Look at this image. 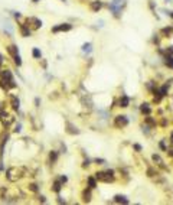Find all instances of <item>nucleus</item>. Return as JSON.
I'll return each instance as SVG.
<instances>
[{
  "instance_id": "ddd939ff",
  "label": "nucleus",
  "mask_w": 173,
  "mask_h": 205,
  "mask_svg": "<svg viewBox=\"0 0 173 205\" xmlns=\"http://www.w3.org/2000/svg\"><path fill=\"white\" fill-rule=\"evenodd\" d=\"M6 51H7V54H9L10 56H16V55H19V49H17L16 45H9V46H6Z\"/></svg>"
},
{
  "instance_id": "ea45409f",
  "label": "nucleus",
  "mask_w": 173,
  "mask_h": 205,
  "mask_svg": "<svg viewBox=\"0 0 173 205\" xmlns=\"http://www.w3.org/2000/svg\"><path fill=\"white\" fill-rule=\"evenodd\" d=\"M39 103H41V100H39V98H36V100H35V104H36V107H39Z\"/></svg>"
},
{
  "instance_id": "0eeeda50",
  "label": "nucleus",
  "mask_w": 173,
  "mask_h": 205,
  "mask_svg": "<svg viewBox=\"0 0 173 205\" xmlns=\"http://www.w3.org/2000/svg\"><path fill=\"white\" fill-rule=\"evenodd\" d=\"M26 25L28 26H32L33 29H39L42 26V20H39L38 17H28L26 19Z\"/></svg>"
},
{
  "instance_id": "c9c22d12",
  "label": "nucleus",
  "mask_w": 173,
  "mask_h": 205,
  "mask_svg": "<svg viewBox=\"0 0 173 205\" xmlns=\"http://www.w3.org/2000/svg\"><path fill=\"white\" fill-rule=\"evenodd\" d=\"M20 129H22V126H20V124H17V126H16V129H15V131H17V133H19V131H20Z\"/></svg>"
},
{
  "instance_id": "4468645a",
  "label": "nucleus",
  "mask_w": 173,
  "mask_h": 205,
  "mask_svg": "<svg viewBox=\"0 0 173 205\" xmlns=\"http://www.w3.org/2000/svg\"><path fill=\"white\" fill-rule=\"evenodd\" d=\"M114 202H118V204H129L130 201L126 195H120V194H118V195L114 197Z\"/></svg>"
},
{
  "instance_id": "c85d7f7f",
  "label": "nucleus",
  "mask_w": 173,
  "mask_h": 205,
  "mask_svg": "<svg viewBox=\"0 0 173 205\" xmlns=\"http://www.w3.org/2000/svg\"><path fill=\"white\" fill-rule=\"evenodd\" d=\"M29 189H30L32 192H38V191H39V188H38L36 183H30V185H29Z\"/></svg>"
},
{
  "instance_id": "dca6fc26",
  "label": "nucleus",
  "mask_w": 173,
  "mask_h": 205,
  "mask_svg": "<svg viewBox=\"0 0 173 205\" xmlns=\"http://www.w3.org/2000/svg\"><path fill=\"white\" fill-rule=\"evenodd\" d=\"M10 100H12V107H13L15 110H19V107H20V101H19V98H17L16 95H10Z\"/></svg>"
},
{
  "instance_id": "f704fd0d",
  "label": "nucleus",
  "mask_w": 173,
  "mask_h": 205,
  "mask_svg": "<svg viewBox=\"0 0 173 205\" xmlns=\"http://www.w3.org/2000/svg\"><path fill=\"white\" fill-rule=\"evenodd\" d=\"M59 179H61V182H62V183H65V182L68 181V178H66V176H61Z\"/></svg>"
},
{
  "instance_id": "39448f33",
  "label": "nucleus",
  "mask_w": 173,
  "mask_h": 205,
  "mask_svg": "<svg viewBox=\"0 0 173 205\" xmlns=\"http://www.w3.org/2000/svg\"><path fill=\"white\" fill-rule=\"evenodd\" d=\"M165 51H166V49H165ZM162 61H163V65H165L166 68L173 69V55L167 54V52H165V54L162 55Z\"/></svg>"
},
{
  "instance_id": "bb28decb",
  "label": "nucleus",
  "mask_w": 173,
  "mask_h": 205,
  "mask_svg": "<svg viewBox=\"0 0 173 205\" xmlns=\"http://www.w3.org/2000/svg\"><path fill=\"white\" fill-rule=\"evenodd\" d=\"M163 13L167 16V17H170L173 20V10H169V9H163Z\"/></svg>"
},
{
  "instance_id": "393cba45",
  "label": "nucleus",
  "mask_w": 173,
  "mask_h": 205,
  "mask_svg": "<svg viewBox=\"0 0 173 205\" xmlns=\"http://www.w3.org/2000/svg\"><path fill=\"white\" fill-rule=\"evenodd\" d=\"M32 55H33V58H36V59H39L41 56H42V52L38 49V48H33V51H32Z\"/></svg>"
},
{
  "instance_id": "6ab92c4d",
  "label": "nucleus",
  "mask_w": 173,
  "mask_h": 205,
  "mask_svg": "<svg viewBox=\"0 0 173 205\" xmlns=\"http://www.w3.org/2000/svg\"><path fill=\"white\" fill-rule=\"evenodd\" d=\"M88 186H89L91 189L97 188V178H95V176H89V178H88Z\"/></svg>"
},
{
  "instance_id": "2eb2a0df",
  "label": "nucleus",
  "mask_w": 173,
  "mask_h": 205,
  "mask_svg": "<svg viewBox=\"0 0 173 205\" xmlns=\"http://www.w3.org/2000/svg\"><path fill=\"white\" fill-rule=\"evenodd\" d=\"M144 123L147 124V126H150L152 129H156V126H157L156 119H153V117H150V116H146V119H144Z\"/></svg>"
},
{
  "instance_id": "79ce46f5",
  "label": "nucleus",
  "mask_w": 173,
  "mask_h": 205,
  "mask_svg": "<svg viewBox=\"0 0 173 205\" xmlns=\"http://www.w3.org/2000/svg\"><path fill=\"white\" fill-rule=\"evenodd\" d=\"M32 1H33V3H38V1H39V0H32Z\"/></svg>"
},
{
  "instance_id": "412c9836",
  "label": "nucleus",
  "mask_w": 173,
  "mask_h": 205,
  "mask_svg": "<svg viewBox=\"0 0 173 205\" xmlns=\"http://www.w3.org/2000/svg\"><path fill=\"white\" fill-rule=\"evenodd\" d=\"M157 175H159V172H157L156 167H149V169H147V176L153 178V176H157Z\"/></svg>"
},
{
  "instance_id": "72a5a7b5",
  "label": "nucleus",
  "mask_w": 173,
  "mask_h": 205,
  "mask_svg": "<svg viewBox=\"0 0 173 205\" xmlns=\"http://www.w3.org/2000/svg\"><path fill=\"white\" fill-rule=\"evenodd\" d=\"M104 162H105L104 159H98V158L95 159V163H98V165H102V163H104Z\"/></svg>"
},
{
  "instance_id": "423d86ee",
  "label": "nucleus",
  "mask_w": 173,
  "mask_h": 205,
  "mask_svg": "<svg viewBox=\"0 0 173 205\" xmlns=\"http://www.w3.org/2000/svg\"><path fill=\"white\" fill-rule=\"evenodd\" d=\"M71 29H72V25H71V23H61V25L52 28V32H53V33H58V32H68V31H71Z\"/></svg>"
},
{
  "instance_id": "58836bf2",
  "label": "nucleus",
  "mask_w": 173,
  "mask_h": 205,
  "mask_svg": "<svg viewBox=\"0 0 173 205\" xmlns=\"http://www.w3.org/2000/svg\"><path fill=\"white\" fill-rule=\"evenodd\" d=\"M13 16H15L16 19H19V17H20V13H16V12H15V13H13Z\"/></svg>"
},
{
  "instance_id": "e433bc0d",
  "label": "nucleus",
  "mask_w": 173,
  "mask_h": 205,
  "mask_svg": "<svg viewBox=\"0 0 173 205\" xmlns=\"http://www.w3.org/2000/svg\"><path fill=\"white\" fill-rule=\"evenodd\" d=\"M169 140H170V145L173 146V131H170V139Z\"/></svg>"
},
{
  "instance_id": "f03ea898",
  "label": "nucleus",
  "mask_w": 173,
  "mask_h": 205,
  "mask_svg": "<svg viewBox=\"0 0 173 205\" xmlns=\"http://www.w3.org/2000/svg\"><path fill=\"white\" fill-rule=\"evenodd\" d=\"M95 178H97V181H100V182H105V183H110V182H114V181H116L114 170H111V169L97 172V173H95Z\"/></svg>"
},
{
  "instance_id": "9b49d317",
  "label": "nucleus",
  "mask_w": 173,
  "mask_h": 205,
  "mask_svg": "<svg viewBox=\"0 0 173 205\" xmlns=\"http://www.w3.org/2000/svg\"><path fill=\"white\" fill-rule=\"evenodd\" d=\"M130 106V97H127V95H121L120 97V100H118V107L120 108H127Z\"/></svg>"
},
{
  "instance_id": "a211bd4d",
  "label": "nucleus",
  "mask_w": 173,
  "mask_h": 205,
  "mask_svg": "<svg viewBox=\"0 0 173 205\" xmlns=\"http://www.w3.org/2000/svg\"><path fill=\"white\" fill-rule=\"evenodd\" d=\"M82 199H84V202H89V201H91V188H89V189H84V192H82Z\"/></svg>"
},
{
  "instance_id": "2f4dec72",
  "label": "nucleus",
  "mask_w": 173,
  "mask_h": 205,
  "mask_svg": "<svg viewBox=\"0 0 173 205\" xmlns=\"http://www.w3.org/2000/svg\"><path fill=\"white\" fill-rule=\"evenodd\" d=\"M133 147H134V150H136V152H141V146H140V145L134 143V145H133Z\"/></svg>"
},
{
  "instance_id": "cd10ccee",
  "label": "nucleus",
  "mask_w": 173,
  "mask_h": 205,
  "mask_svg": "<svg viewBox=\"0 0 173 205\" xmlns=\"http://www.w3.org/2000/svg\"><path fill=\"white\" fill-rule=\"evenodd\" d=\"M13 61H15V64H16L17 67H20V65H22V59H20V56H19V55L13 56Z\"/></svg>"
},
{
  "instance_id": "20e7f679",
  "label": "nucleus",
  "mask_w": 173,
  "mask_h": 205,
  "mask_svg": "<svg viewBox=\"0 0 173 205\" xmlns=\"http://www.w3.org/2000/svg\"><path fill=\"white\" fill-rule=\"evenodd\" d=\"M159 33H160V36L165 38V39H170V38H173V25H167V26L162 28Z\"/></svg>"
},
{
  "instance_id": "1a4fd4ad",
  "label": "nucleus",
  "mask_w": 173,
  "mask_h": 205,
  "mask_svg": "<svg viewBox=\"0 0 173 205\" xmlns=\"http://www.w3.org/2000/svg\"><path fill=\"white\" fill-rule=\"evenodd\" d=\"M140 113L143 116H150L152 114V106L149 103H141L140 104Z\"/></svg>"
},
{
  "instance_id": "f8f14e48",
  "label": "nucleus",
  "mask_w": 173,
  "mask_h": 205,
  "mask_svg": "<svg viewBox=\"0 0 173 205\" xmlns=\"http://www.w3.org/2000/svg\"><path fill=\"white\" fill-rule=\"evenodd\" d=\"M19 29H20V33H22V36L23 38H28V36H30V29H29V26L26 25V23H23V25H20L19 26Z\"/></svg>"
},
{
  "instance_id": "b1692460",
  "label": "nucleus",
  "mask_w": 173,
  "mask_h": 205,
  "mask_svg": "<svg viewBox=\"0 0 173 205\" xmlns=\"http://www.w3.org/2000/svg\"><path fill=\"white\" fill-rule=\"evenodd\" d=\"M56 159H58V153H56L55 150H52V152L49 153V162H51V163H55Z\"/></svg>"
},
{
  "instance_id": "37998d69",
  "label": "nucleus",
  "mask_w": 173,
  "mask_h": 205,
  "mask_svg": "<svg viewBox=\"0 0 173 205\" xmlns=\"http://www.w3.org/2000/svg\"><path fill=\"white\" fill-rule=\"evenodd\" d=\"M62 1H65V0H62Z\"/></svg>"
},
{
  "instance_id": "f257e3e1",
  "label": "nucleus",
  "mask_w": 173,
  "mask_h": 205,
  "mask_svg": "<svg viewBox=\"0 0 173 205\" xmlns=\"http://www.w3.org/2000/svg\"><path fill=\"white\" fill-rule=\"evenodd\" d=\"M127 6V0H111L108 4V10L114 17H121V12L123 9Z\"/></svg>"
},
{
  "instance_id": "aec40b11",
  "label": "nucleus",
  "mask_w": 173,
  "mask_h": 205,
  "mask_svg": "<svg viewBox=\"0 0 173 205\" xmlns=\"http://www.w3.org/2000/svg\"><path fill=\"white\" fill-rule=\"evenodd\" d=\"M81 49H82V52L89 54V52L92 51V43H91V42H86V43H84V45H82V48H81Z\"/></svg>"
},
{
  "instance_id": "4c0bfd02",
  "label": "nucleus",
  "mask_w": 173,
  "mask_h": 205,
  "mask_svg": "<svg viewBox=\"0 0 173 205\" xmlns=\"http://www.w3.org/2000/svg\"><path fill=\"white\" fill-rule=\"evenodd\" d=\"M39 201H41V202H46V199H45V197H42V195L39 197Z\"/></svg>"
},
{
  "instance_id": "6e6552de",
  "label": "nucleus",
  "mask_w": 173,
  "mask_h": 205,
  "mask_svg": "<svg viewBox=\"0 0 173 205\" xmlns=\"http://www.w3.org/2000/svg\"><path fill=\"white\" fill-rule=\"evenodd\" d=\"M152 161L154 162V165H156V166H159V167H162V169H165V170L167 169V166L165 165V161H163V159L160 158V155L154 153V155L152 156Z\"/></svg>"
},
{
  "instance_id": "a878e982",
  "label": "nucleus",
  "mask_w": 173,
  "mask_h": 205,
  "mask_svg": "<svg viewBox=\"0 0 173 205\" xmlns=\"http://www.w3.org/2000/svg\"><path fill=\"white\" fill-rule=\"evenodd\" d=\"M159 147H160L163 152H167V149H169V147H167V145L165 143V140H160V142H159Z\"/></svg>"
},
{
  "instance_id": "7c9ffc66",
  "label": "nucleus",
  "mask_w": 173,
  "mask_h": 205,
  "mask_svg": "<svg viewBox=\"0 0 173 205\" xmlns=\"http://www.w3.org/2000/svg\"><path fill=\"white\" fill-rule=\"evenodd\" d=\"M160 124H162V127H166V126H169V120H166V117H163Z\"/></svg>"
},
{
  "instance_id": "5701e85b",
  "label": "nucleus",
  "mask_w": 173,
  "mask_h": 205,
  "mask_svg": "<svg viewBox=\"0 0 173 205\" xmlns=\"http://www.w3.org/2000/svg\"><path fill=\"white\" fill-rule=\"evenodd\" d=\"M152 41H153V43H154L156 46H160V41H162V36H160V33H156V35H153Z\"/></svg>"
},
{
  "instance_id": "7ed1b4c3",
  "label": "nucleus",
  "mask_w": 173,
  "mask_h": 205,
  "mask_svg": "<svg viewBox=\"0 0 173 205\" xmlns=\"http://www.w3.org/2000/svg\"><path fill=\"white\" fill-rule=\"evenodd\" d=\"M114 126H116L117 129H124V127H127V126H129V119H127V116H124V114L116 116V119H114Z\"/></svg>"
},
{
  "instance_id": "a19ab883",
  "label": "nucleus",
  "mask_w": 173,
  "mask_h": 205,
  "mask_svg": "<svg viewBox=\"0 0 173 205\" xmlns=\"http://www.w3.org/2000/svg\"><path fill=\"white\" fill-rule=\"evenodd\" d=\"M165 3H167V4H172L173 0H165Z\"/></svg>"
},
{
  "instance_id": "c756f323",
  "label": "nucleus",
  "mask_w": 173,
  "mask_h": 205,
  "mask_svg": "<svg viewBox=\"0 0 173 205\" xmlns=\"http://www.w3.org/2000/svg\"><path fill=\"white\" fill-rule=\"evenodd\" d=\"M165 49H166V52H167V54L173 55V45H169V46H166Z\"/></svg>"
},
{
  "instance_id": "f3484780",
  "label": "nucleus",
  "mask_w": 173,
  "mask_h": 205,
  "mask_svg": "<svg viewBox=\"0 0 173 205\" xmlns=\"http://www.w3.org/2000/svg\"><path fill=\"white\" fill-rule=\"evenodd\" d=\"M66 133H69V134H78L80 130L77 127H74L71 123H66Z\"/></svg>"
},
{
  "instance_id": "473e14b6",
  "label": "nucleus",
  "mask_w": 173,
  "mask_h": 205,
  "mask_svg": "<svg viewBox=\"0 0 173 205\" xmlns=\"http://www.w3.org/2000/svg\"><path fill=\"white\" fill-rule=\"evenodd\" d=\"M166 153H167V156H169V158H173V147L167 149V152H166Z\"/></svg>"
},
{
  "instance_id": "4be33fe9",
  "label": "nucleus",
  "mask_w": 173,
  "mask_h": 205,
  "mask_svg": "<svg viewBox=\"0 0 173 205\" xmlns=\"http://www.w3.org/2000/svg\"><path fill=\"white\" fill-rule=\"evenodd\" d=\"M61 188H62V182H61V179H59V181H55V182H53L52 189H53L55 192H59V191H61Z\"/></svg>"
},
{
  "instance_id": "9d476101",
  "label": "nucleus",
  "mask_w": 173,
  "mask_h": 205,
  "mask_svg": "<svg viewBox=\"0 0 173 205\" xmlns=\"http://www.w3.org/2000/svg\"><path fill=\"white\" fill-rule=\"evenodd\" d=\"M102 6H104V3H102L101 0H94V1L89 3V9H91L92 12H100V10L102 9Z\"/></svg>"
}]
</instances>
